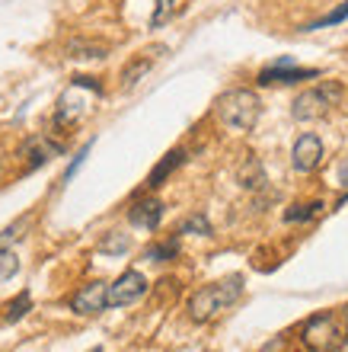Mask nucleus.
Listing matches in <instances>:
<instances>
[{
	"label": "nucleus",
	"instance_id": "1",
	"mask_svg": "<svg viewBox=\"0 0 348 352\" xmlns=\"http://www.w3.org/2000/svg\"><path fill=\"white\" fill-rule=\"evenodd\" d=\"M240 295H243V276H227L220 282H211L189 298V317L195 324H208L218 314H224L230 305H237Z\"/></svg>",
	"mask_w": 348,
	"mask_h": 352
},
{
	"label": "nucleus",
	"instance_id": "2",
	"mask_svg": "<svg viewBox=\"0 0 348 352\" xmlns=\"http://www.w3.org/2000/svg\"><path fill=\"white\" fill-rule=\"evenodd\" d=\"M214 112H218V119L224 122L230 131H253L259 122V112H262V102H259V96L253 90H246V87H233V90L218 96Z\"/></svg>",
	"mask_w": 348,
	"mask_h": 352
},
{
	"label": "nucleus",
	"instance_id": "3",
	"mask_svg": "<svg viewBox=\"0 0 348 352\" xmlns=\"http://www.w3.org/2000/svg\"><path fill=\"white\" fill-rule=\"evenodd\" d=\"M342 100H345V90H342V84H336V80H323L320 87L303 90L301 96L294 100L291 116L297 122H313V119H320V116H326L332 106H339Z\"/></svg>",
	"mask_w": 348,
	"mask_h": 352
},
{
	"label": "nucleus",
	"instance_id": "4",
	"mask_svg": "<svg viewBox=\"0 0 348 352\" xmlns=\"http://www.w3.org/2000/svg\"><path fill=\"white\" fill-rule=\"evenodd\" d=\"M301 340L310 352H339L348 343V330L339 327L336 314H316L301 327Z\"/></svg>",
	"mask_w": 348,
	"mask_h": 352
},
{
	"label": "nucleus",
	"instance_id": "5",
	"mask_svg": "<svg viewBox=\"0 0 348 352\" xmlns=\"http://www.w3.org/2000/svg\"><path fill=\"white\" fill-rule=\"evenodd\" d=\"M147 295V278L141 276L138 269H128V272H121L112 285H106V305L109 307H128L135 301Z\"/></svg>",
	"mask_w": 348,
	"mask_h": 352
},
{
	"label": "nucleus",
	"instance_id": "6",
	"mask_svg": "<svg viewBox=\"0 0 348 352\" xmlns=\"http://www.w3.org/2000/svg\"><path fill=\"white\" fill-rule=\"evenodd\" d=\"M313 77H320V71H316V67H294L291 58H278L272 67L259 71L256 84L259 87H268V84H301V80H313Z\"/></svg>",
	"mask_w": 348,
	"mask_h": 352
},
{
	"label": "nucleus",
	"instance_id": "7",
	"mask_svg": "<svg viewBox=\"0 0 348 352\" xmlns=\"http://www.w3.org/2000/svg\"><path fill=\"white\" fill-rule=\"evenodd\" d=\"M323 160V141L313 135V131H303L301 138L294 141V151H291V167L297 173H310V170L320 167Z\"/></svg>",
	"mask_w": 348,
	"mask_h": 352
},
{
	"label": "nucleus",
	"instance_id": "8",
	"mask_svg": "<svg viewBox=\"0 0 348 352\" xmlns=\"http://www.w3.org/2000/svg\"><path fill=\"white\" fill-rule=\"evenodd\" d=\"M106 282H90L83 285L77 295L71 298V311L73 314H83V317H96L106 311Z\"/></svg>",
	"mask_w": 348,
	"mask_h": 352
},
{
	"label": "nucleus",
	"instance_id": "9",
	"mask_svg": "<svg viewBox=\"0 0 348 352\" xmlns=\"http://www.w3.org/2000/svg\"><path fill=\"white\" fill-rule=\"evenodd\" d=\"M160 218H163V202L160 199H141L128 208V221L141 231H156Z\"/></svg>",
	"mask_w": 348,
	"mask_h": 352
},
{
	"label": "nucleus",
	"instance_id": "10",
	"mask_svg": "<svg viewBox=\"0 0 348 352\" xmlns=\"http://www.w3.org/2000/svg\"><path fill=\"white\" fill-rule=\"evenodd\" d=\"M23 154L29 157V167L36 170L42 167V164H48L51 157H58V154H65V144H55V141H48V138H29L26 144H23Z\"/></svg>",
	"mask_w": 348,
	"mask_h": 352
},
{
	"label": "nucleus",
	"instance_id": "11",
	"mask_svg": "<svg viewBox=\"0 0 348 352\" xmlns=\"http://www.w3.org/2000/svg\"><path fill=\"white\" fill-rule=\"evenodd\" d=\"M183 164H185V151H179V148L170 151V154H166V157L160 160L154 170H150V176H147V186H150V189H160V186H163L166 179L173 176V170L183 167Z\"/></svg>",
	"mask_w": 348,
	"mask_h": 352
},
{
	"label": "nucleus",
	"instance_id": "12",
	"mask_svg": "<svg viewBox=\"0 0 348 352\" xmlns=\"http://www.w3.org/2000/svg\"><path fill=\"white\" fill-rule=\"evenodd\" d=\"M106 55H109V45H102V42H90V38L67 42V58H106Z\"/></svg>",
	"mask_w": 348,
	"mask_h": 352
},
{
	"label": "nucleus",
	"instance_id": "13",
	"mask_svg": "<svg viewBox=\"0 0 348 352\" xmlns=\"http://www.w3.org/2000/svg\"><path fill=\"white\" fill-rule=\"evenodd\" d=\"M150 263H166V260H176L179 256V237H170V241H160V243H154V247H147V253H144Z\"/></svg>",
	"mask_w": 348,
	"mask_h": 352
},
{
	"label": "nucleus",
	"instance_id": "14",
	"mask_svg": "<svg viewBox=\"0 0 348 352\" xmlns=\"http://www.w3.org/2000/svg\"><path fill=\"white\" fill-rule=\"evenodd\" d=\"M32 311V295L29 292H19L13 301L7 305V314H3V324H16V320H23V317Z\"/></svg>",
	"mask_w": 348,
	"mask_h": 352
},
{
	"label": "nucleus",
	"instance_id": "15",
	"mask_svg": "<svg viewBox=\"0 0 348 352\" xmlns=\"http://www.w3.org/2000/svg\"><path fill=\"white\" fill-rule=\"evenodd\" d=\"M100 250L106 253V256H121V253L131 250V237H128V234L112 231V234H106V237L100 241Z\"/></svg>",
	"mask_w": 348,
	"mask_h": 352
},
{
	"label": "nucleus",
	"instance_id": "16",
	"mask_svg": "<svg viewBox=\"0 0 348 352\" xmlns=\"http://www.w3.org/2000/svg\"><path fill=\"white\" fill-rule=\"evenodd\" d=\"M323 208V202H310V205H294V208H288L284 212V221L288 224H301V221H310L313 214Z\"/></svg>",
	"mask_w": 348,
	"mask_h": 352
},
{
	"label": "nucleus",
	"instance_id": "17",
	"mask_svg": "<svg viewBox=\"0 0 348 352\" xmlns=\"http://www.w3.org/2000/svg\"><path fill=\"white\" fill-rule=\"evenodd\" d=\"M147 71H150V58H144V61H141V58H138V61H131V65L121 71V84H125V87H135L141 77L147 74Z\"/></svg>",
	"mask_w": 348,
	"mask_h": 352
},
{
	"label": "nucleus",
	"instance_id": "18",
	"mask_svg": "<svg viewBox=\"0 0 348 352\" xmlns=\"http://www.w3.org/2000/svg\"><path fill=\"white\" fill-rule=\"evenodd\" d=\"M179 234H202V237H208L211 224L205 214H192V218H185V221L179 224Z\"/></svg>",
	"mask_w": 348,
	"mask_h": 352
},
{
	"label": "nucleus",
	"instance_id": "19",
	"mask_svg": "<svg viewBox=\"0 0 348 352\" xmlns=\"http://www.w3.org/2000/svg\"><path fill=\"white\" fill-rule=\"evenodd\" d=\"M176 10H179V0H156V10H154V16H150V26H163Z\"/></svg>",
	"mask_w": 348,
	"mask_h": 352
},
{
	"label": "nucleus",
	"instance_id": "20",
	"mask_svg": "<svg viewBox=\"0 0 348 352\" xmlns=\"http://www.w3.org/2000/svg\"><path fill=\"white\" fill-rule=\"evenodd\" d=\"M342 19H348V0L345 3H339V7L332 10L329 16H323V19H316V23H310L307 29H323V26H336V23H342Z\"/></svg>",
	"mask_w": 348,
	"mask_h": 352
},
{
	"label": "nucleus",
	"instance_id": "21",
	"mask_svg": "<svg viewBox=\"0 0 348 352\" xmlns=\"http://www.w3.org/2000/svg\"><path fill=\"white\" fill-rule=\"evenodd\" d=\"M16 272H19V260L10 250L0 247V278H13Z\"/></svg>",
	"mask_w": 348,
	"mask_h": 352
},
{
	"label": "nucleus",
	"instance_id": "22",
	"mask_svg": "<svg viewBox=\"0 0 348 352\" xmlns=\"http://www.w3.org/2000/svg\"><path fill=\"white\" fill-rule=\"evenodd\" d=\"M26 224H29V218H19V221H16V224H10L7 231L0 234V247H7V243L19 241V237H23V234H19V231H23V228H26Z\"/></svg>",
	"mask_w": 348,
	"mask_h": 352
},
{
	"label": "nucleus",
	"instance_id": "23",
	"mask_svg": "<svg viewBox=\"0 0 348 352\" xmlns=\"http://www.w3.org/2000/svg\"><path fill=\"white\" fill-rule=\"evenodd\" d=\"M90 148H93V141H86V144H83V148H80V154H77V157L71 160V167L65 170V183H67V179H73V173L80 170V164H83V160H86V154H90Z\"/></svg>",
	"mask_w": 348,
	"mask_h": 352
},
{
	"label": "nucleus",
	"instance_id": "24",
	"mask_svg": "<svg viewBox=\"0 0 348 352\" xmlns=\"http://www.w3.org/2000/svg\"><path fill=\"white\" fill-rule=\"evenodd\" d=\"M339 183L348 189V157H345V164H342V167H339Z\"/></svg>",
	"mask_w": 348,
	"mask_h": 352
},
{
	"label": "nucleus",
	"instance_id": "25",
	"mask_svg": "<svg viewBox=\"0 0 348 352\" xmlns=\"http://www.w3.org/2000/svg\"><path fill=\"white\" fill-rule=\"evenodd\" d=\"M345 320H348V307H345ZM345 330H348V327H345Z\"/></svg>",
	"mask_w": 348,
	"mask_h": 352
},
{
	"label": "nucleus",
	"instance_id": "26",
	"mask_svg": "<svg viewBox=\"0 0 348 352\" xmlns=\"http://www.w3.org/2000/svg\"><path fill=\"white\" fill-rule=\"evenodd\" d=\"M93 352H102V349H93Z\"/></svg>",
	"mask_w": 348,
	"mask_h": 352
}]
</instances>
